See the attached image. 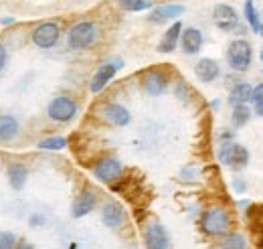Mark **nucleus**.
Here are the masks:
<instances>
[{"mask_svg":"<svg viewBox=\"0 0 263 249\" xmlns=\"http://www.w3.org/2000/svg\"><path fill=\"white\" fill-rule=\"evenodd\" d=\"M247 243H245V237L239 235V233H231V235H225V239L221 241V249H245Z\"/></svg>","mask_w":263,"mask_h":249,"instance_id":"obj_24","label":"nucleus"},{"mask_svg":"<svg viewBox=\"0 0 263 249\" xmlns=\"http://www.w3.org/2000/svg\"><path fill=\"white\" fill-rule=\"evenodd\" d=\"M67 146V140L63 136H53V138H47V140H41L39 142V148L41 150H61Z\"/></svg>","mask_w":263,"mask_h":249,"instance_id":"obj_26","label":"nucleus"},{"mask_svg":"<svg viewBox=\"0 0 263 249\" xmlns=\"http://www.w3.org/2000/svg\"><path fill=\"white\" fill-rule=\"evenodd\" d=\"M245 19L249 23V27L253 29V32H257L261 29V23H259V16H257V10L253 6V0H245Z\"/></svg>","mask_w":263,"mask_h":249,"instance_id":"obj_23","label":"nucleus"},{"mask_svg":"<svg viewBox=\"0 0 263 249\" xmlns=\"http://www.w3.org/2000/svg\"><path fill=\"white\" fill-rule=\"evenodd\" d=\"M235 188H237V190H243L245 185H243V183H235Z\"/></svg>","mask_w":263,"mask_h":249,"instance_id":"obj_32","label":"nucleus"},{"mask_svg":"<svg viewBox=\"0 0 263 249\" xmlns=\"http://www.w3.org/2000/svg\"><path fill=\"white\" fill-rule=\"evenodd\" d=\"M213 21L221 31L225 32L235 31L239 27V16H237L235 8L229 4H217L215 10H213Z\"/></svg>","mask_w":263,"mask_h":249,"instance_id":"obj_7","label":"nucleus"},{"mask_svg":"<svg viewBox=\"0 0 263 249\" xmlns=\"http://www.w3.org/2000/svg\"><path fill=\"white\" fill-rule=\"evenodd\" d=\"M16 249H34L33 243H29V241H23V243H18V247Z\"/></svg>","mask_w":263,"mask_h":249,"instance_id":"obj_31","label":"nucleus"},{"mask_svg":"<svg viewBox=\"0 0 263 249\" xmlns=\"http://www.w3.org/2000/svg\"><path fill=\"white\" fill-rule=\"evenodd\" d=\"M118 67H120V65H116V63H103V65H99V69L96 71V75H93V79H91V83H89L91 94H99V92L114 79Z\"/></svg>","mask_w":263,"mask_h":249,"instance_id":"obj_10","label":"nucleus"},{"mask_svg":"<svg viewBox=\"0 0 263 249\" xmlns=\"http://www.w3.org/2000/svg\"><path fill=\"white\" fill-rule=\"evenodd\" d=\"M118 2L128 12H142V10H148L152 6L148 0H118Z\"/></svg>","mask_w":263,"mask_h":249,"instance_id":"obj_25","label":"nucleus"},{"mask_svg":"<svg viewBox=\"0 0 263 249\" xmlns=\"http://www.w3.org/2000/svg\"><path fill=\"white\" fill-rule=\"evenodd\" d=\"M96 203H98L96 194H93L91 190H83V192L75 199V203H73V207H71V215L75 219L85 217V215H89V213L93 211Z\"/></svg>","mask_w":263,"mask_h":249,"instance_id":"obj_11","label":"nucleus"},{"mask_svg":"<svg viewBox=\"0 0 263 249\" xmlns=\"http://www.w3.org/2000/svg\"><path fill=\"white\" fill-rule=\"evenodd\" d=\"M251 92H253V87H251L249 83H239V85L233 87V92H231V95H229V101L235 103V105L245 103V101L251 99Z\"/></svg>","mask_w":263,"mask_h":249,"instance_id":"obj_21","label":"nucleus"},{"mask_svg":"<svg viewBox=\"0 0 263 249\" xmlns=\"http://www.w3.org/2000/svg\"><path fill=\"white\" fill-rule=\"evenodd\" d=\"M261 29H263V27H261Z\"/></svg>","mask_w":263,"mask_h":249,"instance_id":"obj_35","label":"nucleus"},{"mask_svg":"<svg viewBox=\"0 0 263 249\" xmlns=\"http://www.w3.org/2000/svg\"><path fill=\"white\" fill-rule=\"evenodd\" d=\"M122 170H124V166H122V162H120L118 158H103V160H99L98 164L93 166L96 179L103 181V183L116 181V179L122 174Z\"/></svg>","mask_w":263,"mask_h":249,"instance_id":"obj_8","label":"nucleus"},{"mask_svg":"<svg viewBox=\"0 0 263 249\" xmlns=\"http://www.w3.org/2000/svg\"><path fill=\"white\" fill-rule=\"evenodd\" d=\"M29 179V170L23 164H10L8 166V183L14 190H21Z\"/></svg>","mask_w":263,"mask_h":249,"instance_id":"obj_20","label":"nucleus"},{"mask_svg":"<svg viewBox=\"0 0 263 249\" xmlns=\"http://www.w3.org/2000/svg\"><path fill=\"white\" fill-rule=\"evenodd\" d=\"M14 245H16V237H14V233L0 231V249H14Z\"/></svg>","mask_w":263,"mask_h":249,"instance_id":"obj_27","label":"nucleus"},{"mask_svg":"<svg viewBox=\"0 0 263 249\" xmlns=\"http://www.w3.org/2000/svg\"><path fill=\"white\" fill-rule=\"evenodd\" d=\"M251 101L255 103V105H259V103H263V83H259L253 92H251Z\"/></svg>","mask_w":263,"mask_h":249,"instance_id":"obj_28","label":"nucleus"},{"mask_svg":"<svg viewBox=\"0 0 263 249\" xmlns=\"http://www.w3.org/2000/svg\"><path fill=\"white\" fill-rule=\"evenodd\" d=\"M251 57H253L251 45L243 39L233 41L227 49V61H229L231 69H235V71H247L251 65Z\"/></svg>","mask_w":263,"mask_h":249,"instance_id":"obj_2","label":"nucleus"},{"mask_svg":"<svg viewBox=\"0 0 263 249\" xmlns=\"http://www.w3.org/2000/svg\"><path fill=\"white\" fill-rule=\"evenodd\" d=\"M98 39V27L89 21H83V23H77L69 34H67V43H69V49H75V51H81V49H87L96 43Z\"/></svg>","mask_w":263,"mask_h":249,"instance_id":"obj_1","label":"nucleus"},{"mask_svg":"<svg viewBox=\"0 0 263 249\" xmlns=\"http://www.w3.org/2000/svg\"><path fill=\"white\" fill-rule=\"evenodd\" d=\"M249 118H251V110H249L245 103L235 105V110H233V124L237 126V128H241V126L247 124Z\"/></svg>","mask_w":263,"mask_h":249,"instance_id":"obj_22","label":"nucleus"},{"mask_svg":"<svg viewBox=\"0 0 263 249\" xmlns=\"http://www.w3.org/2000/svg\"><path fill=\"white\" fill-rule=\"evenodd\" d=\"M182 34V49H184V53L186 55H195L200 51V47H202V32L198 31V29H186L184 32H180Z\"/></svg>","mask_w":263,"mask_h":249,"instance_id":"obj_17","label":"nucleus"},{"mask_svg":"<svg viewBox=\"0 0 263 249\" xmlns=\"http://www.w3.org/2000/svg\"><path fill=\"white\" fill-rule=\"evenodd\" d=\"M182 12H184V6H182V4H162V6H156V8L152 10L150 21H154V23L172 21V19H178Z\"/></svg>","mask_w":263,"mask_h":249,"instance_id":"obj_14","label":"nucleus"},{"mask_svg":"<svg viewBox=\"0 0 263 249\" xmlns=\"http://www.w3.org/2000/svg\"><path fill=\"white\" fill-rule=\"evenodd\" d=\"M195 73H197V77L200 81L211 83V81H215L219 77V65H217V61H213V59H200L195 65Z\"/></svg>","mask_w":263,"mask_h":249,"instance_id":"obj_15","label":"nucleus"},{"mask_svg":"<svg viewBox=\"0 0 263 249\" xmlns=\"http://www.w3.org/2000/svg\"><path fill=\"white\" fill-rule=\"evenodd\" d=\"M180 32H182V25L176 21V23L164 32V37H162V41H160V45H158V51H160V53H170V51H174V49H176V43H178V39H180Z\"/></svg>","mask_w":263,"mask_h":249,"instance_id":"obj_18","label":"nucleus"},{"mask_svg":"<svg viewBox=\"0 0 263 249\" xmlns=\"http://www.w3.org/2000/svg\"><path fill=\"white\" fill-rule=\"evenodd\" d=\"M101 116L114 126H126L130 122V112L120 103H105L101 110Z\"/></svg>","mask_w":263,"mask_h":249,"instance_id":"obj_12","label":"nucleus"},{"mask_svg":"<svg viewBox=\"0 0 263 249\" xmlns=\"http://www.w3.org/2000/svg\"><path fill=\"white\" fill-rule=\"evenodd\" d=\"M231 225L229 213L223 207H213L202 215V229L209 235H223Z\"/></svg>","mask_w":263,"mask_h":249,"instance_id":"obj_3","label":"nucleus"},{"mask_svg":"<svg viewBox=\"0 0 263 249\" xmlns=\"http://www.w3.org/2000/svg\"><path fill=\"white\" fill-rule=\"evenodd\" d=\"M18 134V122L10 114L0 116V142H10Z\"/></svg>","mask_w":263,"mask_h":249,"instance_id":"obj_19","label":"nucleus"},{"mask_svg":"<svg viewBox=\"0 0 263 249\" xmlns=\"http://www.w3.org/2000/svg\"><path fill=\"white\" fill-rule=\"evenodd\" d=\"M59 41V27L55 23H41L33 31V43L39 49H51Z\"/></svg>","mask_w":263,"mask_h":249,"instance_id":"obj_6","label":"nucleus"},{"mask_svg":"<svg viewBox=\"0 0 263 249\" xmlns=\"http://www.w3.org/2000/svg\"><path fill=\"white\" fill-rule=\"evenodd\" d=\"M47 114H49L51 120L65 124V122H71V120L75 118V114H77V103H75L71 97H67V95H57V97L49 103Z\"/></svg>","mask_w":263,"mask_h":249,"instance_id":"obj_4","label":"nucleus"},{"mask_svg":"<svg viewBox=\"0 0 263 249\" xmlns=\"http://www.w3.org/2000/svg\"><path fill=\"white\" fill-rule=\"evenodd\" d=\"M255 108H257V114H259V116H263V103H259V105H255Z\"/></svg>","mask_w":263,"mask_h":249,"instance_id":"obj_33","label":"nucleus"},{"mask_svg":"<svg viewBox=\"0 0 263 249\" xmlns=\"http://www.w3.org/2000/svg\"><path fill=\"white\" fill-rule=\"evenodd\" d=\"M261 61H263V53H261Z\"/></svg>","mask_w":263,"mask_h":249,"instance_id":"obj_34","label":"nucleus"},{"mask_svg":"<svg viewBox=\"0 0 263 249\" xmlns=\"http://www.w3.org/2000/svg\"><path fill=\"white\" fill-rule=\"evenodd\" d=\"M6 59H8V53H6V47L0 43V71L4 69V65H6Z\"/></svg>","mask_w":263,"mask_h":249,"instance_id":"obj_29","label":"nucleus"},{"mask_svg":"<svg viewBox=\"0 0 263 249\" xmlns=\"http://www.w3.org/2000/svg\"><path fill=\"white\" fill-rule=\"evenodd\" d=\"M144 90L150 95H160L166 90V77L160 71H148L144 75Z\"/></svg>","mask_w":263,"mask_h":249,"instance_id":"obj_16","label":"nucleus"},{"mask_svg":"<svg viewBox=\"0 0 263 249\" xmlns=\"http://www.w3.org/2000/svg\"><path fill=\"white\" fill-rule=\"evenodd\" d=\"M39 225H45V217L33 215V219H31V227H39Z\"/></svg>","mask_w":263,"mask_h":249,"instance_id":"obj_30","label":"nucleus"},{"mask_svg":"<svg viewBox=\"0 0 263 249\" xmlns=\"http://www.w3.org/2000/svg\"><path fill=\"white\" fill-rule=\"evenodd\" d=\"M219 160L233 168H243L249 160V152L241 144H223L219 150Z\"/></svg>","mask_w":263,"mask_h":249,"instance_id":"obj_5","label":"nucleus"},{"mask_svg":"<svg viewBox=\"0 0 263 249\" xmlns=\"http://www.w3.org/2000/svg\"><path fill=\"white\" fill-rule=\"evenodd\" d=\"M144 239H146V247L148 249H168L170 247V237L166 233V229L162 225L154 223L146 229L144 233Z\"/></svg>","mask_w":263,"mask_h":249,"instance_id":"obj_9","label":"nucleus"},{"mask_svg":"<svg viewBox=\"0 0 263 249\" xmlns=\"http://www.w3.org/2000/svg\"><path fill=\"white\" fill-rule=\"evenodd\" d=\"M101 219H103V223H105L107 227H111V229L120 227L122 221H124V209H122V205L116 203V201L105 203V205H103V211H101Z\"/></svg>","mask_w":263,"mask_h":249,"instance_id":"obj_13","label":"nucleus"}]
</instances>
